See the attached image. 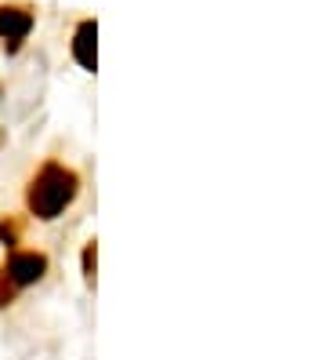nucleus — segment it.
Returning a JSON list of instances; mask_svg holds the SVG:
<instances>
[{
	"mask_svg": "<svg viewBox=\"0 0 326 360\" xmlns=\"http://www.w3.org/2000/svg\"><path fill=\"white\" fill-rule=\"evenodd\" d=\"M0 95H4V91H0Z\"/></svg>",
	"mask_w": 326,
	"mask_h": 360,
	"instance_id": "9",
	"label": "nucleus"
},
{
	"mask_svg": "<svg viewBox=\"0 0 326 360\" xmlns=\"http://www.w3.org/2000/svg\"><path fill=\"white\" fill-rule=\"evenodd\" d=\"M43 269H48V259L36 255V251H15L8 259V277L11 284H33L43 277Z\"/></svg>",
	"mask_w": 326,
	"mask_h": 360,
	"instance_id": "2",
	"label": "nucleus"
},
{
	"mask_svg": "<svg viewBox=\"0 0 326 360\" xmlns=\"http://www.w3.org/2000/svg\"><path fill=\"white\" fill-rule=\"evenodd\" d=\"M83 277L95 284V244H87V248H83Z\"/></svg>",
	"mask_w": 326,
	"mask_h": 360,
	"instance_id": "7",
	"label": "nucleus"
},
{
	"mask_svg": "<svg viewBox=\"0 0 326 360\" xmlns=\"http://www.w3.org/2000/svg\"><path fill=\"white\" fill-rule=\"evenodd\" d=\"M0 146H4V128H0Z\"/></svg>",
	"mask_w": 326,
	"mask_h": 360,
	"instance_id": "8",
	"label": "nucleus"
},
{
	"mask_svg": "<svg viewBox=\"0 0 326 360\" xmlns=\"http://www.w3.org/2000/svg\"><path fill=\"white\" fill-rule=\"evenodd\" d=\"M22 237V222L18 219H0V240H4L8 248H15Z\"/></svg>",
	"mask_w": 326,
	"mask_h": 360,
	"instance_id": "5",
	"label": "nucleus"
},
{
	"mask_svg": "<svg viewBox=\"0 0 326 360\" xmlns=\"http://www.w3.org/2000/svg\"><path fill=\"white\" fill-rule=\"evenodd\" d=\"M11 299H15V284H11V277H8V273L0 269V309H4Z\"/></svg>",
	"mask_w": 326,
	"mask_h": 360,
	"instance_id": "6",
	"label": "nucleus"
},
{
	"mask_svg": "<svg viewBox=\"0 0 326 360\" xmlns=\"http://www.w3.org/2000/svg\"><path fill=\"white\" fill-rule=\"evenodd\" d=\"M76 197V175L62 164H43L29 186V211L36 219H58L62 207Z\"/></svg>",
	"mask_w": 326,
	"mask_h": 360,
	"instance_id": "1",
	"label": "nucleus"
},
{
	"mask_svg": "<svg viewBox=\"0 0 326 360\" xmlns=\"http://www.w3.org/2000/svg\"><path fill=\"white\" fill-rule=\"evenodd\" d=\"M95 37H98L95 22H83V26L76 30V40H73V51H76V62H80L83 70H95Z\"/></svg>",
	"mask_w": 326,
	"mask_h": 360,
	"instance_id": "4",
	"label": "nucleus"
},
{
	"mask_svg": "<svg viewBox=\"0 0 326 360\" xmlns=\"http://www.w3.org/2000/svg\"><path fill=\"white\" fill-rule=\"evenodd\" d=\"M29 30H33V15L26 8H0V37L8 40L11 51H18Z\"/></svg>",
	"mask_w": 326,
	"mask_h": 360,
	"instance_id": "3",
	"label": "nucleus"
}]
</instances>
